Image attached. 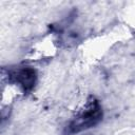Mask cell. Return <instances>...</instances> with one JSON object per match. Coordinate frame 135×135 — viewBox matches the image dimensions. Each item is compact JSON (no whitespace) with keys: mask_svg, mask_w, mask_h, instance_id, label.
I'll return each instance as SVG.
<instances>
[{"mask_svg":"<svg viewBox=\"0 0 135 135\" xmlns=\"http://www.w3.org/2000/svg\"><path fill=\"white\" fill-rule=\"evenodd\" d=\"M102 117L103 112L100 102L96 98L91 97L85 107L68 123L64 129V134L73 135L94 128L102 120Z\"/></svg>","mask_w":135,"mask_h":135,"instance_id":"1","label":"cell"},{"mask_svg":"<svg viewBox=\"0 0 135 135\" xmlns=\"http://www.w3.org/2000/svg\"><path fill=\"white\" fill-rule=\"evenodd\" d=\"M8 79L18 84L25 93L31 92L37 82V72L32 66H21L8 71Z\"/></svg>","mask_w":135,"mask_h":135,"instance_id":"2","label":"cell"}]
</instances>
